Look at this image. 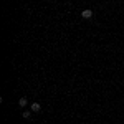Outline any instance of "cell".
<instances>
[{
	"mask_svg": "<svg viewBox=\"0 0 124 124\" xmlns=\"http://www.w3.org/2000/svg\"><path fill=\"white\" fill-rule=\"evenodd\" d=\"M27 104H28V101H27V98H20V99H18V106H22V108H25Z\"/></svg>",
	"mask_w": 124,
	"mask_h": 124,
	"instance_id": "cell-3",
	"label": "cell"
},
{
	"mask_svg": "<svg viewBox=\"0 0 124 124\" xmlns=\"http://www.w3.org/2000/svg\"><path fill=\"white\" fill-rule=\"evenodd\" d=\"M40 109H41V104H40V103H33V104H30V111H31V113H38Z\"/></svg>",
	"mask_w": 124,
	"mask_h": 124,
	"instance_id": "cell-1",
	"label": "cell"
},
{
	"mask_svg": "<svg viewBox=\"0 0 124 124\" xmlns=\"http://www.w3.org/2000/svg\"><path fill=\"white\" fill-rule=\"evenodd\" d=\"M81 17H83V18H91V17H93V12H91L89 8H86V10L81 12Z\"/></svg>",
	"mask_w": 124,
	"mask_h": 124,
	"instance_id": "cell-2",
	"label": "cell"
},
{
	"mask_svg": "<svg viewBox=\"0 0 124 124\" xmlns=\"http://www.w3.org/2000/svg\"><path fill=\"white\" fill-rule=\"evenodd\" d=\"M23 119H30V116H31V111H23Z\"/></svg>",
	"mask_w": 124,
	"mask_h": 124,
	"instance_id": "cell-4",
	"label": "cell"
},
{
	"mask_svg": "<svg viewBox=\"0 0 124 124\" xmlns=\"http://www.w3.org/2000/svg\"><path fill=\"white\" fill-rule=\"evenodd\" d=\"M123 65H124V61H123Z\"/></svg>",
	"mask_w": 124,
	"mask_h": 124,
	"instance_id": "cell-5",
	"label": "cell"
}]
</instances>
